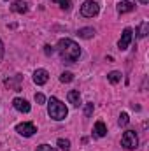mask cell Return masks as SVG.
I'll return each instance as SVG.
<instances>
[{"label":"cell","instance_id":"1","mask_svg":"<svg viewBox=\"0 0 149 151\" xmlns=\"http://www.w3.org/2000/svg\"><path fill=\"white\" fill-rule=\"evenodd\" d=\"M56 49H58V53L65 63H74L81 56V47L72 39H60L56 44Z\"/></svg>","mask_w":149,"mask_h":151},{"label":"cell","instance_id":"2","mask_svg":"<svg viewBox=\"0 0 149 151\" xmlns=\"http://www.w3.org/2000/svg\"><path fill=\"white\" fill-rule=\"evenodd\" d=\"M47 114L54 119V121H62L67 118L69 114V109L65 107V104L62 100H58L56 97H51L49 102H47Z\"/></svg>","mask_w":149,"mask_h":151},{"label":"cell","instance_id":"3","mask_svg":"<svg viewBox=\"0 0 149 151\" xmlns=\"http://www.w3.org/2000/svg\"><path fill=\"white\" fill-rule=\"evenodd\" d=\"M121 146L125 150H137L139 148V137L135 134V130H126L121 137Z\"/></svg>","mask_w":149,"mask_h":151},{"label":"cell","instance_id":"4","mask_svg":"<svg viewBox=\"0 0 149 151\" xmlns=\"http://www.w3.org/2000/svg\"><path fill=\"white\" fill-rule=\"evenodd\" d=\"M98 11H100V7H98V4L93 2V0H86V2L81 5V14H82L84 18H93V16L98 14Z\"/></svg>","mask_w":149,"mask_h":151},{"label":"cell","instance_id":"5","mask_svg":"<svg viewBox=\"0 0 149 151\" xmlns=\"http://www.w3.org/2000/svg\"><path fill=\"white\" fill-rule=\"evenodd\" d=\"M16 132L23 137H32L37 132V128L34 123H19V125H16Z\"/></svg>","mask_w":149,"mask_h":151},{"label":"cell","instance_id":"6","mask_svg":"<svg viewBox=\"0 0 149 151\" xmlns=\"http://www.w3.org/2000/svg\"><path fill=\"white\" fill-rule=\"evenodd\" d=\"M132 39H133V30H132V28H125V30H123V34H121L119 42H117V47H119L121 51L128 49V46H130Z\"/></svg>","mask_w":149,"mask_h":151},{"label":"cell","instance_id":"7","mask_svg":"<svg viewBox=\"0 0 149 151\" xmlns=\"http://www.w3.org/2000/svg\"><path fill=\"white\" fill-rule=\"evenodd\" d=\"M4 83H5V86H7L9 90L19 91V90H21V83H23V76L16 74V76H12V77H9V79H5Z\"/></svg>","mask_w":149,"mask_h":151},{"label":"cell","instance_id":"8","mask_svg":"<svg viewBox=\"0 0 149 151\" xmlns=\"http://www.w3.org/2000/svg\"><path fill=\"white\" fill-rule=\"evenodd\" d=\"M47 79H49V72H47L46 69H37V70L34 72V83H35L37 86L46 84V83H47Z\"/></svg>","mask_w":149,"mask_h":151},{"label":"cell","instance_id":"9","mask_svg":"<svg viewBox=\"0 0 149 151\" xmlns=\"http://www.w3.org/2000/svg\"><path fill=\"white\" fill-rule=\"evenodd\" d=\"M12 106H14V109L19 111V113H30V104H28L25 99L16 97V99L12 100Z\"/></svg>","mask_w":149,"mask_h":151},{"label":"cell","instance_id":"10","mask_svg":"<svg viewBox=\"0 0 149 151\" xmlns=\"http://www.w3.org/2000/svg\"><path fill=\"white\" fill-rule=\"evenodd\" d=\"M67 99H69V102L74 107H79L81 106V93H79V90H70L69 95H67Z\"/></svg>","mask_w":149,"mask_h":151},{"label":"cell","instance_id":"11","mask_svg":"<svg viewBox=\"0 0 149 151\" xmlns=\"http://www.w3.org/2000/svg\"><path fill=\"white\" fill-rule=\"evenodd\" d=\"M117 12L119 14H125V12H132L133 11V4L132 2H128V0H123V2H119L117 4Z\"/></svg>","mask_w":149,"mask_h":151},{"label":"cell","instance_id":"12","mask_svg":"<svg viewBox=\"0 0 149 151\" xmlns=\"http://www.w3.org/2000/svg\"><path fill=\"white\" fill-rule=\"evenodd\" d=\"M27 9H28V7H27V4H25L23 0H16V2L11 5V11H12V12H18V14L27 12Z\"/></svg>","mask_w":149,"mask_h":151},{"label":"cell","instance_id":"13","mask_svg":"<svg viewBox=\"0 0 149 151\" xmlns=\"http://www.w3.org/2000/svg\"><path fill=\"white\" fill-rule=\"evenodd\" d=\"M93 132H95L97 137H105V134H107V127H105V123H104V121H97Z\"/></svg>","mask_w":149,"mask_h":151},{"label":"cell","instance_id":"14","mask_svg":"<svg viewBox=\"0 0 149 151\" xmlns=\"http://www.w3.org/2000/svg\"><path fill=\"white\" fill-rule=\"evenodd\" d=\"M148 34H149V23H148V21H142V23H140V27H139L137 37L144 39V37H148Z\"/></svg>","mask_w":149,"mask_h":151},{"label":"cell","instance_id":"15","mask_svg":"<svg viewBox=\"0 0 149 151\" xmlns=\"http://www.w3.org/2000/svg\"><path fill=\"white\" fill-rule=\"evenodd\" d=\"M77 34H79V37H82V39H91L93 35H95V28L86 27V28H81Z\"/></svg>","mask_w":149,"mask_h":151},{"label":"cell","instance_id":"16","mask_svg":"<svg viewBox=\"0 0 149 151\" xmlns=\"http://www.w3.org/2000/svg\"><path fill=\"white\" fill-rule=\"evenodd\" d=\"M107 79L111 81L112 84H117V83L121 81V72H117V70H112V72H109V74H107Z\"/></svg>","mask_w":149,"mask_h":151},{"label":"cell","instance_id":"17","mask_svg":"<svg viewBox=\"0 0 149 151\" xmlns=\"http://www.w3.org/2000/svg\"><path fill=\"white\" fill-rule=\"evenodd\" d=\"M58 146L62 151H70V141L69 139H58Z\"/></svg>","mask_w":149,"mask_h":151},{"label":"cell","instance_id":"18","mask_svg":"<svg viewBox=\"0 0 149 151\" xmlns=\"http://www.w3.org/2000/svg\"><path fill=\"white\" fill-rule=\"evenodd\" d=\"M54 2H56L63 11H70V9H72V2H70V0H54Z\"/></svg>","mask_w":149,"mask_h":151},{"label":"cell","instance_id":"19","mask_svg":"<svg viewBox=\"0 0 149 151\" xmlns=\"http://www.w3.org/2000/svg\"><path fill=\"white\" fill-rule=\"evenodd\" d=\"M128 121H130V118H128V114H126V113L119 114V119H117V125H119V127H126V125H128Z\"/></svg>","mask_w":149,"mask_h":151},{"label":"cell","instance_id":"20","mask_svg":"<svg viewBox=\"0 0 149 151\" xmlns=\"http://www.w3.org/2000/svg\"><path fill=\"white\" fill-rule=\"evenodd\" d=\"M72 79H74V74L72 72H63V74L60 76V81L62 83H70Z\"/></svg>","mask_w":149,"mask_h":151},{"label":"cell","instance_id":"21","mask_svg":"<svg viewBox=\"0 0 149 151\" xmlns=\"http://www.w3.org/2000/svg\"><path fill=\"white\" fill-rule=\"evenodd\" d=\"M35 151H56V150H54L53 146H49V144H40Z\"/></svg>","mask_w":149,"mask_h":151},{"label":"cell","instance_id":"22","mask_svg":"<svg viewBox=\"0 0 149 151\" xmlns=\"http://www.w3.org/2000/svg\"><path fill=\"white\" fill-rule=\"evenodd\" d=\"M91 113H93V104H91V102H88V104H86V109H84L86 118H90V116H91Z\"/></svg>","mask_w":149,"mask_h":151},{"label":"cell","instance_id":"23","mask_svg":"<svg viewBox=\"0 0 149 151\" xmlns=\"http://www.w3.org/2000/svg\"><path fill=\"white\" fill-rule=\"evenodd\" d=\"M35 102H37V104H44V102H46V97H44L42 93H35Z\"/></svg>","mask_w":149,"mask_h":151},{"label":"cell","instance_id":"24","mask_svg":"<svg viewBox=\"0 0 149 151\" xmlns=\"http://www.w3.org/2000/svg\"><path fill=\"white\" fill-rule=\"evenodd\" d=\"M44 53H46L47 56H51V55H53V47H51V46H44Z\"/></svg>","mask_w":149,"mask_h":151},{"label":"cell","instance_id":"25","mask_svg":"<svg viewBox=\"0 0 149 151\" xmlns=\"http://www.w3.org/2000/svg\"><path fill=\"white\" fill-rule=\"evenodd\" d=\"M2 58H4V44L0 40V62H2Z\"/></svg>","mask_w":149,"mask_h":151},{"label":"cell","instance_id":"26","mask_svg":"<svg viewBox=\"0 0 149 151\" xmlns=\"http://www.w3.org/2000/svg\"><path fill=\"white\" fill-rule=\"evenodd\" d=\"M140 4H149V0H139Z\"/></svg>","mask_w":149,"mask_h":151}]
</instances>
